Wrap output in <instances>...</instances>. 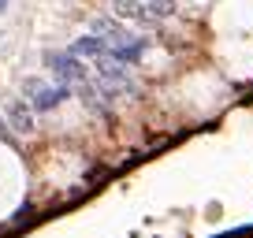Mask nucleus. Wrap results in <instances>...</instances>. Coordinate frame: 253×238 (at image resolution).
Listing matches in <instances>:
<instances>
[{"mask_svg": "<svg viewBox=\"0 0 253 238\" xmlns=\"http://www.w3.org/2000/svg\"><path fill=\"white\" fill-rule=\"evenodd\" d=\"M45 64L52 67V75L60 79V86H82V82H89V71H86V64H82L79 56H71V52H45Z\"/></svg>", "mask_w": 253, "mask_h": 238, "instance_id": "f257e3e1", "label": "nucleus"}, {"mask_svg": "<svg viewBox=\"0 0 253 238\" xmlns=\"http://www.w3.org/2000/svg\"><path fill=\"white\" fill-rule=\"evenodd\" d=\"M23 93H30L34 97V108L38 112H52V108H60L67 97H71V86H45L41 79H26L23 82Z\"/></svg>", "mask_w": 253, "mask_h": 238, "instance_id": "f03ea898", "label": "nucleus"}, {"mask_svg": "<svg viewBox=\"0 0 253 238\" xmlns=\"http://www.w3.org/2000/svg\"><path fill=\"white\" fill-rule=\"evenodd\" d=\"M71 56H89V60H101V56H108V41L104 38H97V34H89V38H79L71 45Z\"/></svg>", "mask_w": 253, "mask_h": 238, "instance_id": "7ed1b4c3", "label": "nucleus"}, {"mask_svg": "<svg viewBox=\"0 0 253 238\" xmlns=\"http://www.w3.org/2000/svg\"><path fill=\"white\" fill-rule=\"evenodd\" d=\"M8 127L11 130H19V134H30V130H34V112L30 108H26V104H11V108H8Z\"/></svg>", "mask_w": 253, "mask_h": 238, "instance_id": "20e7f679", "label": "nucleus"}, {"mask_svg": "<svg viewBox=\"0 0 253 238\" xmlns=\"http://www.w3.org/2000/svg\"><path fill=\"white\" fill-rule=\"evenodd\" d=\"M79 97H82V104H86L89 112H101V116H112V104L104 101L101 93H97V86H93V82H82V86H79Z\"/></svg>", "mask_w": 253, "mask_h": 238, "instance_id": "39448f33", "label": "nucleus"}, {"mask_svg": "<svg viewBox=\"0 0 253 238\" xmlns=\"http://www.w3.org/2000/svg\"><path fill=\"white\" fill-rule=\"evenodd\" d=\"M112 8H116L119 19H138V23H149V15H145V4H142V0H116Z\"/></svg>", "mask_w": 253, "mask_h": 238, "instance_id": "423d86ee", "label": "nucleus"}, {"mask_svg": "<svg viewBox=\"0 0 253 238\" xmlns=\"http://www.w3.org/2000/svg\"><path fill=\"white\" fill-rule=\"evenodd\" d=\"M145 15H149V23H157V19H171L175 15V0H149V4H145Z\"/></svg>", "mask_w": 253, "mask_h": 238, "instance_id": "0eeeda50", "label": "nucleus"}, {"mask_svg": "<svg viewBox=\"0 0 253 238\" xmlns=\"http://www.w3.org/2000/svg\"><path fill=\"white\" fill-rule=\"evenodd\" d=\"M4 11H8V0H0V15H4Z\"/></svg>", "mask_w": 253, "mask_h": 238, "instance_id": "6e6552de", "label": "nucleus"}]
</instances>
